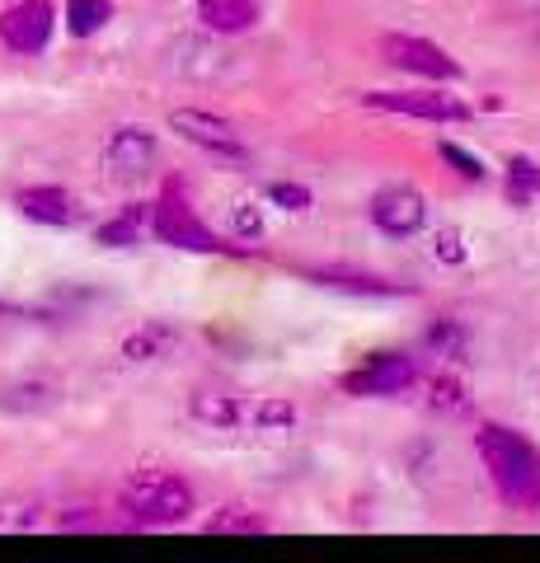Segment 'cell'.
Masks as SVG:
<instances>
[{
  "instance_id": "5bb4252c",
  "label": "cell",
  "mask_w": 540,
  "mask_h": 563,
  "mask_svg": "<svg viewBox=\"0 0 540 563\" xmlns=\"http://www.w3.org/2000/svg\"><path fill=\"white\" fill-rule=\"evenodd\" d=\"M62 404V385L52 376H20L10 385H0V413H14V418H33V413H47Z\"/></svg>"
},
{
  "instance_id": "2e32d148",
  "label": "cell",
  "mask_w": 540,
  "mask_h": 563,
  "mask_svg": "<svg viewBox=\"0 0 540 563\" xmlns=\"http://www.w3.org/2000/svg\"><path fill=\"white\" fill-rule=\"evenodd\" d=\"M174 343H179V329L169 320H142L123 339V357L128 362H155V357H165Z\"/></svg>"
},
{
  "instance_id": "9a60e30c",
  "label": "cell",
  "mask_w": 540,
  "mask_h": 563,
  "mask_svg": "<svg viewBox=\"0 0 540 563\" xmlns=\"http://www.w3.org/2000/svg\"><path fill=\"white\" fill-rule=\"evenodd\" d=\"M264 20V0H198V24L212 33H245Z\"/></svg>"
},
{
  "instance_id": "ac0fdd59",
  "label": "cell",
  "mask_w": 540,
  "mask_h": 563,
  "mask_svg": "<svg viewBox=\"0 0 540 563\" xmlns=\"http://www.w3.org/2000/svg\"><path fill=\"white\" fill-rule=\"evenodd\" d=\"M503 192H508L513 207L540 202V165L531 161V155H513V161H508V179H503Z\"/></svg>"
},
{
  "instance_id": "7402d4cb",
  "label": "cell",
  "mask_w": 540,
  "mask_h": 563,
  "mask_svg": "<svg viewBox=\"0 0 540 563\" xmlns=\"http://www.w3.org/2000/svg\"><path fill=\"white\" fill-rule=\"evenodd\" d=\"M235 240L250 244V250H254L258 240H264V211H258L254 202H240V207H235Z\"/></svg>"
},
{
  "instance_id": "484cf974",
  "label": "cell",
  "mask_w": 540,
  "mask_h": 563,
  "mask_svg": "<svg viewBox=\"0 0 540 563\" xmlns=\"http://www.w3.org/2000/svg\"><path fill=\"white\" fill-rule=\"evenodd\" d=\"M268 202H277L283 211H310V188H301V184H268Z\"/></svg>"
},
{
  "instance_id": "603a6c76",
  "label": "cell",
  "mask_w": 540,
  "mask_h": 563,
  "mask_svg": "<svg viewBox=\"0 0 540 563\" xmlns=\"http://www.w3.org/2000/svg\"><path fill=\"white\" fill-rule=\"evenodd\" d=\"M438 155L461 174V179H475V184L484 179V161H480V155H470V151H461V146H451V141H442Z\"/></svg>"
},
{
  "instance_id": "44dd1931",
  "label": "cell",
  "mask_w": 540,
  "mask_h": 563,
  "mask_svg": "<svg viewBox=\"0 0 540 563\" xmlns=\"http://www.w3.org/2000/svg\"><path fill=\"white\" fill-rule=\"evenodd\" d=\"M428 347L438 352V357H447V362H465V329L451 324V320H438L428 329Z\"/></svg>"
},
{
  "instance_id": "ffe728a7",
  "label": "cell",
  "mask_w": 540,
  "mask_h": 563,
  "mask_svg": "<svg viewBox=\"0 0 540 563\" xmlns=\"http://www.w3.org/2000/svg\"><path fill=\"white\" fill-rule=\"evenodd\" d=\"M113 20V0H66V29L76 38H90Z\"/></svg>"
},
{
  "instance_id": "5b68a950",
  "label": "cell",
  "mask_w": 540,
  "mask_h": 563,
  "mask_svg": "<svg viewBox=\"0 0 540 563\" xmlns=\"http://www.w3.org/2000/svg\"><path fill=\"white\" fill-rule=\"evenodd\" d=\"M414 380H418V362L409 352H372V357L353 366L339 385H343V395H353V399H390V395H405Z\"/></svg>"
},
{
  "instance_id": "277c9868",
  "label": "cell",
  "mask_w": 540,
  "mask_h": 563,
  "mask_svg": "<svg viewBox=\"0 0 540 563\" xmlns=\"http://www.w3.org/2000/svg\"><path fill=\"white\" fill-rule=\"evenodd\" d=\"M188 413H194L202 428H254V432H287L296 422V404L273 399V395H221V390H198L188 399Z\"/></svg>"
},
{
  "instance_id": "ba28073f",
  "label": "cell",
  "mask_w": 540,
  "mask_h": 563,
  "mask_svg": "<svg viewBox=\"0 0 540 563\" xmlns=\"http://www.w3.org/2000/svg\"><path fill=\"white\" fill-rule=\"evenodd\" d=\"M362 103L376 113H399L418 122H465L470 118V103L447 90H367Z\"/></svg>"
},
{
  "instance_id": "4fadbf2b",
  "label": "cell",
  "mask_w": 540,
  "mask_h": 563,
  "mask_svg": "<svg viewBox=\"0 0 540 563\" xmlns=\"http://www.w3.org/2000/svg\"><path fill=\"white\" fill-rule=\"evenodd\" d=\"M14 207H20V217L38 221V225H76L85 217L80 202H76V192H66L57 184L20 188V192H14Z\"/></svg>"
},
{
  "instance_id": "6da1fadb",
  "label": "cell",
  "mask_w": 540,
  "mask_h": 563,
  "mask_svg": "<svg viewBox=\"0 0 540 563\" xmlns=\"http://www.w3.org/2000/svg\"><path fill=\"white\" fill-rule=\"evenodd\" d=\"M475 451L484 470H489V484L513 512H540V451L513 428H498V422H484L475 432Z\"/></svg>"
},
{
  "instance_id": "8992f818",
  "label": "cell",
  "mask_w": 540,
  "mask_h": 563,
  "mask_svg": "<svg viewBox=\"0 0 540 563\" xmlns=\"http://www.w3.org/2000/svg\"><path fill=\"white\" fill-rule=\"evenodd\" d=\"M381 57L399 70H409V76H423V80H438V85H451V80L465 76L461 62L451 57L447 47L418 38V33H386V38H381Z\"/></svg>"
},
{
  "instance_id": "cb8c5ba5",
  "label": "cell",
  "mask_w": 540,
  "mask_h": 563,
  "mask_svg": "<svg viewBox=\"0 0 540 563\" xmlns=\"http://www.w3.org/2000/svg\"><path fill=\"white\" fill-rule=\"evenodd\" d=\"M432 258L465 263V235L456 231V225H442V231H432Z\"/></svg>"
},
{
  "instance_id": "30bf717a",
  "label": "cell",
  "mask_w": 540,
  "mask_h": 563,
  "mask_svg": "<svg viewBox=\"0 0 540 563\" xmlns=\"http://www.w3.org/2000/svg\"><path fill=\"white\" fill-rule=\"evenodd\" d=\"M52 29H57V10L52 0H20L0 14V43L20 57H38V52L52 43Z\"/></svg>"
},
{
  "instance_id": "3957f363",
  "label": "cell",
  "mask_w": 540,
  "mask_h": 563,
  "mask_svg": "<svg viewBox=\"0 0 540 563\" xmlns=\"http://www.w3.org/2000/svg\"><path fill=\"white\" fill-rule=\"evenodd\" d=\"M151 231L169 250H184V254H250V244H225L212 225H207L179 179H169L161 202H151Z\"/></svg>"
},
{
  "instance_id": "8fae6325",
  "label": "cell",
  "mask_w": 540,
  "mask_h": 563,
  "mask_svg": "<svg viewBox=\"0 0 540 563\" xmlns=\"http://www.w3.org/2000/svg\"><path fill=\"white\" fill-rule=\"evenodd\" d=\"M155 155H161V146H155V136L146 128H118L109 136V146H103V169L118 184H136L155 169Z\"/></svg>"
},
{
  "instance_id": "7c38bea8",
  "label": "cell",
  "mask_w": 540,
  "mask_h": 563,
  "mask_svg": "<svg viewBox=\"0 0 540 563\" xmlns=\"http://www.w3.org/2000/svg\"><path fill=\"white\" fill-rule=\"evenodd\" d=\"M306 277L316 282V287L348 291V296H376V301H395V296H414L409 282H390V277H381V273L348 268V263H329V268H306Z\"/></svg>"
},
{
  "instance_id": "e0dca14e",
  "label": "cell",
  "mask_w": 540,
  "mask_h": 563,
  "mask_svg": "<svg viewBox=\"0 0 540 563\" xmlns=\"http://www.w3.org/2000/svg\"><path fill=\"white\" fill-rule=\"evenodd\" d=\"M146 225H151V207H146V202H132V207L118 211L113 221H103L99 231H95V240L109 244V250H128V244L142 240Z\"/></svg>"
},
{
  "instance_id": "9c48e42d",
  "label": "cell",
  "mask_w": 540,
  "mask_h": 563,
  "mask_svg": "<svg viewBox=\"0 0 540 563\" xmlns=\"http://www.w3.org/2000/svg\"><path fill=\"white\" fill-rule=\"evenodd\" d=\"M367 217H372V225H376L381 235L405 240V235H414V231H423L428 202H423V192L409 188V184H386V188L372 192Z\"/></svg>"
},
{
  "instance_id": "d6986e66",
  "label": "cell",
  "mask_w": 540,
  "mask_h": 563,
  "mask_svg": "<svg viewBox=\"0 0 540 563\" xmlns=\"http://www.w3.org/2000/svg\"><path fill=\"white\" fill-rule=\"evenodd\" d=\"M202 531H207V536H264V531H268V517H258L254 507L231 503V507H221L217 517H207Z\"/></svg>"
},
{
  "instance_id": "7a4b0ae2",
  "label": "cell",
  "mask_w": 540,
  "mask_h": 563,
  "mask_svg": "<svg viewBox=\"0 0 540 563\" xmlns=\"http://www.w3.org/2000/svg\"><path fill=\"white\" fill-rule=\"evenodd\" d=\"M118 512L136 526H174L194 512V484L174 470H136L118 488Z\"/></svg>"
},
{
  "instance_id": "d4e9b609",
  "label": "cell",
  "mask_w": 540,
  "mask_h": 563,
  "mask_svg": "<svg viewBox=\"0 0 540 563\" xmlns=\"http://www.w3.org/2000/svg\"><path fill=\"white\" fill-rule=\"evenodd\" d=\"M428 404H432V409H442V413H461L465 409V395H461V385L451 380V376H438V380H432Z\"/></svg>"
},
{
  "instance_id": "52a82bcc",
  "label": "cell",
  "mask_w": 540,
  "mask_h": 563,
  "mask_svg": "<svg viewBox=\"0 0 540 563\" xmlns=\"http://www.w3.org/2000/svg\"><path fill=\"white\" fill-rule=\"evenodd\" d=\"M169 132H179L188 146L217 155V161H245L250 155L245 136L235 132V122L221 118V113H207V109H174L169 113Z\"/></svg>"
}]
</instances>
